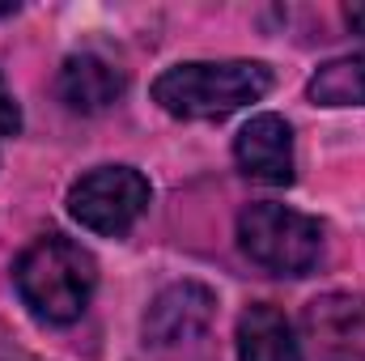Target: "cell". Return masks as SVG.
<instances>
[{"instance_id": "6da1fadb", "label": "cell", "mask_w": 365, "mask_h": 361, "mask_svg": "<svg viewBox=\"0 0 365 361\" xmlns=\"http://www.w3.org/2000/svg\"><path fill=\"white\" fill-rule=\"evenodd\" d=\"M13 285L34 319L64 327L86 315L93 289H98V264L81 243L64 234H47V238H34L17 255Z\"/></svg>"}, {"instance_id": "4fadbf2b", "label": "cell", "mask_w": 365, "mask_h": 361, "mask_svg": "<svg viewBox=\"0 0 365 361\" xmlns=\"http://www.w3.org/2000/svg\"><path fill=\"white\" fill-rule=\"evenodd\" d=\"M9 13H17V4H13V0H4V4H0V17H9Z\"/></svg>"}, {"instance_id": "8992f818", "label": "cell", "mask_w": 365, "mask_h": 361, "mask_svg": "<svg viewBox=\"0 0 365 361\" xmlns=\"http://www.w3.org/2000/svg\"><path fill=\"white\" fill-rule=\"evenodd\" d=\"M217 315V293L200 280H175L166 285L149 310H145V340L158 345V349H170V345H187L195 340L200 332H208Z\"/></svg>"}, {"instance_id": "52a82bcc", "label": "cell", "mask_w": 365, "mask_h": 361, "mask_svg": "<svg viewBox=\"0 0 365 361\" xmlns=\"http://www.w3.org/2000/svg\"><path fill=\"white\" fill-rule=\"evenodd\" d=\"M234 158L247 179L268 183V187H289L293 183V128L280 115H255L238 132Z\"/></svg>"}, {"instance_id": "30bf717a", "label": "cell", "mask_w": 365, "mask_h": 361, "mask_svg": "<svg viewBox=\"0 0 365 361\" xmlns=\"http://www.w3.org/2000/svg\"><path fill=\"white\" fill-rule=\"evenodd\" d=\"M306 98L314 106H365V51L327 60L310 77Z\"/></svg>"}, {"instance_id": "277c9868", "label": "cell", "mask_w": 365, "mask_h": 361, "mask_svg": "<svg viewBox=\"0 0 365 361\" xmlns=\"http://www.w3.org/2000/svg\"><path fill=\"white\" fill-rule=\"evenodd\" d=\"M153 187L136 166H98L68 187V217L102 238H123L149 208Z\"/></svg>"}, {"instance_id": "7c38bea8", "label": "cell", "mask_w": 365, "mask_h": 361, "mask_svg": "<svg viewBox=\"0 0 365 361\" xmlns=\"http://www.w3.org/2000/svg\"><path fill=\"white\" fill-rule=\"evenodd\" d=\"M344 17H349V26H353V30H361V34H365V4H349V9H344Z\"/></svg>"}, {"instance_id": "9c48e42d", "label": "cell", "mask_w": 365, "mask_h": 361, "mask_svg": "<svg viewBox=\"0 0 365 361\" xmlns=\"http://www.w3.org/2000/svg\"><path fill=\"white\" fill-rule=\"evenodd\" d=\"M238 357L242 361H306L302 340L293 336V323L284 310L268 302H255L238 319Z\"/></svg>"}, {"instance_id": "8fae6325", "label": "cell", "mask_w": 365, "mask_h": 361, "mask_svg": "<svg viewBox=\"0 0 365 361\" xmlns=\"http://www.w3.org/2000/svg\"><path fill=\"white\" fill-rule=\"evenodd\" d=\"M17 132H21V106H17V98L0 73V136H17Z\"/></svg>"}, {"instance_id": "ba28073f", "label": "cell", "mask_w": 365, "mask_h": 361, "mask_svg": "<svg viewBox=\"0 0 365 361\" xmlns=\"http://www.w3.org/2000/svg\"><path fill=\"white\" fill-rule=\"evenodd\" d=\"M128 90V77L123 68H115L110 60L81 51V56H68L60 77H56V93L68 111H81V115H98L106 106H115Z\"/></svg>"}, {"instance_id": "7a4b0ae2", "label": "cell", "mask_w": 365, "mask_h": 361, "mask_svg": "<svg viewBox=\"0 0 365 361\" xmlns=\"http://www.w3.org/2000/svg\"><path fill=\"white\" fill-rule=\"evenodd\" d=\"M272 90L259 60H187L153 81V102L175 119H225Z\"/></svg>"}, {"instance_id": "3957f363", "label": "cell", "mask_w": 365, "mask_h": 361, "mask_svg": "<svg viewBox=\"0 0 365 361\" xmlns=\"http://www.w3.org/2000/svg\"><path fill=\"white\" fill-rule=\"evenodd\" d=\"M238 247L272 276H310L323 260V225L289 204H247L238 213Z\"/></svg>"}, {"instance_id": "5b68a950", "label": "cell", "mask_w": 365, "mask_h": 361, "mask_svg": "<svg viewBox=\"0 0 365 361\" xmlns=\"http://www.w3.org/2000/svg\"><path fill=\"white\" fill-rule=\"evenodd\" d=\"M314 361H365V293H323L302 310Z\"/></svg>"}]
</instances>
